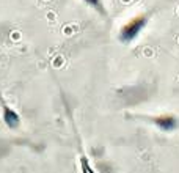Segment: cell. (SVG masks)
Returning <instances> with one entry per match:
<instances>
[{"label": "cell", "mask_w": 179, "mask_h": 173, "mask_svg": "<svg viewBox=\"0 0 179 173\" xmlns=\"http://www.w3.org/2000/svg\"><path fill=\"white\" fill-rule=\"evenodd\" d=\"M146 22L148 20L145 16H137V17L131 19L129 22H126L119 32V41H123L124 44H129L131 41H134L145 29Z\"/></svg>", "instance_id": "cell-1"}, {"label": "cell", "mask_w": 179, "mask_h": 173, "mask_svg": "<svg viewBox=\"0 0 179 173\" xmlns=\"http://www.w3.org/2000/svg\"><path fill=\"white\" fill-rule=\"evenodd\" d=\"M0 104H2V118H3V121H5L7 128H10V129L19 128V125H20V116H19V113H17L11 106H8V104L5 102V99H3L2 96H0Z\"/></svg>", "instance_id": "cell-2"}, {"label": "cell", "mask_w": 179, "mask_h": 173, "mask_svg": "<svg viewBox=\"0 0 179 173\" xmlns=\"http://www.w3.org/2000/svg\"><path fill=\"white\" fill-rule=\"evenodd\" d=\"M152 123L163 132H173L179 128V120L174 115H159L152 118Z\"/></svg>", "instance_id": "cell-3"}, {"label": "cell", "mask_w": 179, "mask_h": 173, "mask_svg": "<svg viewBox=\"0 0 179 173\" xmlns=\"http://www.w3.org/2000/svg\"><path fill=\"white\" fill-rule=\"evenodd\" d=\"M80 171H82V173H96V171H94V168L91 167V164H90L88 157H87L85 154H82V156H80Z\"/></svg>", "instance_id": "cell-4"}, {"label": "cell", "mask_w": 179, "mask_h": 173, "mask_svg": "<svg viewBox=\"0 0 179 173\" xmlns=\"http://www.w3.org/2000/svg\"><path fill=\"white\" fill-rule=\"evenodd\" d=\"M85 3L90 5L91 8H94L96 11L105 14V10H104V3H102V0H85Z\"/></svg>", "instance_id": "cell-5"}]
</instances>
